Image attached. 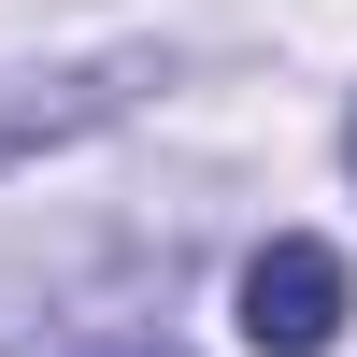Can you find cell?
Returning a JSON list of instances; mask_svg holds the SVG:
<instances>
[{
	"instance_id": "1",
	"label": "cell",
	"mask_w": 357,
	"mask_h": 357,
	"mask_svg": "<svg viewBox=\"0 0 357 357\" xmlns=\"http://www.w3.org/2000/svg\"><path fill=\"white\" fill-rule=\"evenodd\" d=\"M243 343H257V357H329V343H343V257H329V243H257V272H243Z\"/></svg>"
}]
</instances>
